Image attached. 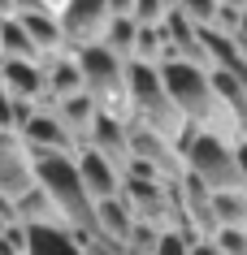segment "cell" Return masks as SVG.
<instances>
[{
	"mask_svg": "<svg viewBox=\"0 0 247 255\" xmlns=\"http://www.w3.org/2000/svg\"><path fill=\"white\" fill-rule=\"evenodd\" d=\"M161 82H165L174 108L182 113V121H187L191 130L217 134V138H226V143H239V138H243L239 126L230 121V113L221 108V100H217V91H213V82H208L204 69H191V65H182V61H165Z\"/></svg>",
	"mask_w": 247,
	"mask_h": 255,
	"instance_id": "1",
	"label": "cell"
},
{
	"mask_svg": "<svg viewBox=\"0 0 247 255\" xmlns=\"http://www.w3.org/2000/svg\"><path fill=\"white\" fill-rule=\"evenodd\" d=\"M126 100H130V121H135V126H143V130H152V134H161L165 143L178 147L187 121H182V113L174 108L169 91H165L161 69L126 61Z\"/></svg>",
	"mask_w": 247,
	"mask_h": 255,
	"instance_id": "2",
	"label": "cell"
},
{
	"mask_svg": "<svg viewBox=\"0 0 247 255\" xmlns=\"http://www.w3.org/2000/svg\"><path fill=\"white\" fill-rule=\"evenodd\" d=\"M74 65L82 74V95H91V104L100 113H109L117 121H130V100H126V61L104 48V43H91V48H78Z\"/></svg>",
	"mask_w": 247,
	"mask_h": 255,
	"instance_id": "3",
	"label": "cell"
},
{
	"mask_svg": "<svg viewBox=\"0 0 247 255\" xmlns=\"http://www.w3.org/2000/svg\"><path fill=\"white\" fill-rule=\"evenodd\" d=\"M178 151H182V169L204 182L213 195L217 190H243V177H239V156H234V143L217 134H200V130H182L178 138Z\"/></svg>",
	"mask_w": 247,
	"mask_h": 255,
	"instance_id": "4",
	"label": "cell"
},
{
	"mask_svg": "<svg viewBox=\"0 0 247 255\" xmlns=\"http://www.w3.org/2000/svg\"><path fill=\"white\" fill-rule=\"evenodd\" d=\"M109 22H113V13H109L104 0H65L56 9V26H61V39H65V52L100 43Z\"/></svg>",
	"mask_w": 247,
	"mask_h": 255,
	"instance_id": "5",
	"label": "cell"
},
{
	"mask_svg": "<svg viewBox=\"0 0 247 255\" xmlns=\"http://www.w3.org/2000/svg\"><path fill=\"white\" fill-rule=\"evenodd\" d=\"M30 186H35V164H30L26 147L17 143V134H0V199L13 203Z\"/></svg>",
	"mask_w": 247,
	"mask_h": 255,
	"instance_id": "6",
	"label": "cell"
},
{
	"mask_svg": "<svg viewBox=\"0 0 247 255\" xmlns=\"http://www.w3.org/2000/svg\"><path fill=\"white\" fill-rule=\"evenodd\" d=\"M74 169H78V182H82V190H87V199H91V203L113 199V195L122 190V173H117L104 156H96L91 147L74 151Z\"/></svg>",
	"mask_w": 247,
	"mask_h": 255,
	"instance_id": "7",
	"label": "cell"
},
{
	"mask_svg": "<svg viewBox=\"0 0 247 255\" xmlns=\"http://www.w3.org/2000/svg\"><path fill=\"white\" fill-rule=\"evenodd\" d=\"M82 147H91L96 156H104L117 173H126V164H130V134H126V121L109 117V113H100Z\"/></svg>",
	"mask_w": 247,
	"mask_h": 255,
	"instance_id": "8",
	"label": "cell"
},
{
	"mask_svg": "<svg viewBox=\"0 0 247 255\" xmlns=\"http://www.w3.org/2000/svg\"><path fill=\"white\" fill-rule=\"evenodd\" d=\"M0 87L9 91V100H26V104L43 108V65L39 61H9V56H0Z\"/></svg>",
	"mask_w": 247,
	"mask_h": 255,
	"instance_id": "9",
	"label": "cell"
},
{
	"mask_svg": "<svg viewBox=\"0 0 247 255\" xmlns=\"http://www.w3.org/2000/svg\"><path fill=\"white\" fill-rule=\"evenodd\" d=\"M52 117L61 121V130H65L69 138H74V147H82L87 143V134H91V126H96L100 108L91 104V95H69V100H56L52 104Z\"/></svg>",
	"mask_w": 247,
	"mask_h": 255,
	"instance_id": "10",
	"label": "cell"
},
{
	"mask_svg": "<svg viewBox=\"0 0 247 255\" xmlns=\"http://www.w3.org/2000/svg\"><path fill=\"white\" fill-rule=\"evenodd\" d=\"M130 229H135V212H130V203L122 195H113V199H100L96 203V234L109 242H122L130 238Z\"/></svg>",
	"mask_w": 247,
	"mask_h": 255,
	"instance_id": "11",
	"label": "cell"
},
{
	"mask_svg": "<svg viewBox=\"0 0 247 255\" xmlns=\"http://www.w3.org/2000/svg\"><path fill=\"white\" fill-rule=\"evenodd\" d=\"M17 22H22V30L30 35V43H35L39 61H43V56L65 52V39H61V26H56V13H52V9H39V13H17Z\"/></svg>",
	"mask_w": 247,
	"mask_h": 255,
	"instance_id": "12",
	"label": "cell"
},
{
	"mask_svg": "<svg viewBox=\"0 0 247 255\" xmlns=\"http://www.w3.org/2000/svg\"><path fill=\"white\" fill-rule=\"evenodd\" d=\"M22 255H82L65 225H26V251Z\"/></svg>",
	"mask_w": 247,
	"mask_h": 255,
	"instance_id": "13",
	"label": "cell"
},
{
	"mask_svg": "<svg viewBox=\"0 0 247 255\" xmlns=\"http://www.w3.org/2000/svg\"><path fill=\"white\" fill-rule=\"evenodd\" d=\"M213 221H217V234L221 229L247 234V190H217L213 195Z\"/></svg>",
	"mask_w": 247,
	"mask_h": 255,
	"instance_id": "14",
	"label": "cell"
},
{
	"mask_svg": "<svg viewBox=\"0 0 247 255\" xmlns=\"http://www.w3.org/2000/svg\"><path fill=\"white\" fill-rule=\"evenodd\" d=\"M13 216H17V225H61L52 199H48L39 186H30L26 195H17V199H13Z\"/></svg>",
	"mask_w": 247,
	"mask_h": 255,
	"instance_id": "15",
	"label": "cell"
},
{
	"mask_svg": "<svg viewBox=\"0 0 247 255\" xmlns=\"http://www.w3.org/2000/svg\"><path fill=\"white\" fill-rule=\"evenodd\" d=\"M0 56H9V61H39L35 43H30V35L22 30L17 17H4L0 22Z\"/></svg>",
	"mask_w": 247,
	"mask_h": 255,
	"instance_id": "16",
	"label": "cell"
},
{
	"mask_svg": "<svg viewBox=\"0 0 247 255\" xmlns=\"http://www.w3.org/2000/svg\"><path fill=\"white\" fill-rule=\"evenodd\" d=\"M135 35H139V22H135V17H113L100 43H104L117 61H130V56H135Z\"/></svg>",
	"mask_w": 247,
	"mask_h": 255,
	"instance_id": "17",
	"label": "cell"
},
{
	"mask_svg": "<svg viewBox=\"0 0 247 255\" xmlns=\"http://www.w3.org/2000/svg\"><path fill=\"white\" fill-rule=\"evenodd\" d=\"M174 9H178V0H135V13L130 17H135L139 26H161Z\"/></svg>",
	"mask_w": 247,
	"mask_h": 255,
	"instance_id": "18",
	"label": "cell"
},
{
	"mask_svg": "<svg viewBox=\"0 0 247 255\" xmlns=\"http://www.w3.org/2000/svg\"><path fill=\"white\" fill-rule=\"evenodd\" d=\"M178 13L187 17L195 30H208L217 22V0H178Z\"/></svg>",
	"mask_w": 247,
	"mask_h": 255,
	"instance_id": "19",
	"label": "cell"
},
{
	"mask_svg": "<svg viewBox=\"0 0 247 255\" xmlns=\"http://www.w3.org/2000/svg\"><path fill=\"white\" fill-rule=\"evenodd\" d=\"M78 251H82V255H126V247H122V242H109V238H100V234H96V238H82V242H78Z\"/></svg>",
	"mask_w": 247,
	"mask_h": 255,
	"instance_id": "20",
	"label": "cell"
},
{
	"mask_svg": "<svg viewBox=\"0 0 247 255\" xmlns=\"http://www.w3.org/2000/svg\"><path fill=\"white\" fill-rule=\"evenodd\" d=\"M213 242H217L221 255H247V234H230V229H221Z\"/></svg>",
	"mask_w": 247,
	"mask_h": 255,
	"instance_id": "21",
	"label": "cell"
},
{
	"mask_svg": "<svg viewBox=\"0 0 247 255\" xmlns=\"http://www.w3.org/2000/svg\"><path fill=\"white\" fill-rule=\"evenodd\" d=\"M187 251H191V247L182 242V234L169 229V234H161V242H156V251H152V255H187Z\"/></svg>",
	"mask_w": 247,
	"mask_h": 255,
	"instance_id": "22",
	"label": "cell"
},
{
	"mask_svg": "<svg viewBox=\"0 0 247 255\" xmlns=\"http://www.w3.org/2000/svg\"><path fill=\"white\" fill-rule=\"evenodd\" d=\"M0 134H13V100L0 87Z\"/></svg>",
	"mask_w": 247,
	"mask_h": 255,
	"instance_id": "23",
	"label": "cell"
},
{
	"mask_svg": "<svg viewBox=\"0 0 247 255\" xmlns=\"http://www.w3.org/2000/svg\"><path fill=\"white\" fill-rule=\"evenodd\" d=\"M104 4H109L113 17H130V13H135V0H104Z\"/></svg>",
	"mask_w": 247,
	"mask_h": 255,
	"instance_id": "24",
	"label": "cell"
},
{
	"mask_svg": "<svg viewBox=\"0 0 247 255\" xmlns=\"http://www.w3.org/2000/svg\"><path fill=\"white\" fill-rule=\"evenodd\" d=\"M230 39H234V48H239V52L247 56V13H243V22H239V30H234Z\"/></svg>",
	"mask_w": 247,
	"mask_h": 255,
	"instance_id": "25",
	"label": "cell"
},
{
	"mask_svg": "<svg viewBox=\"0 0 247 255\" xmlns=\"http://www.w3.org/2000/svg\"><path fill=\"white\" fill-rule=\"evenodd\" d=\"M187 255H221V251H217V242H213V238H204V242H195Z\"/></svg>",
	"mask_w": 247,
	"mask_h": 255,
	"instance_id": "26",
	"label": "cell"
},
{
	"mask_svg": "<svg viewBox=\"0 0 247 255\" xmlns=\"http://www.w3.org/2000/svg\"><path fill=\"white\" fill-rule=\"evenodd\" d=\"M0 17H13V4L9 0H0Z\"/></svg>",
	"mask_w": 247,
	"mask_h": 255,
	"instance_id": "27",
	"label": "cell"
},
{
	"mask_svg": "<svg viewBox=\"0 0 247 255\" xmlns=\"http://www.w3.org/2000/svg\"><path fill=\"white\" fill-rule=\"evenodd\" d=\"M243 13H247V0H243Z\"/></svg>",
	"mask_w": 247,
	"mask_h": 255,
	"instance_id": "28",
	"label": "cell"
},
{
	"mask_svg": "<svg viewBox=\"0 0 247 255\" xmlns=\"http://www.w3.org/2000/svg\"><path fill=\"white\" fill-rule=\"evenodd\" d=\"M0 22H4V17H0Z\"/></svg>",
	"mask_w": 247,
	"mask_h": 255,
	"instance_id": "29",
	"label": "cell"
}]
</instances>
